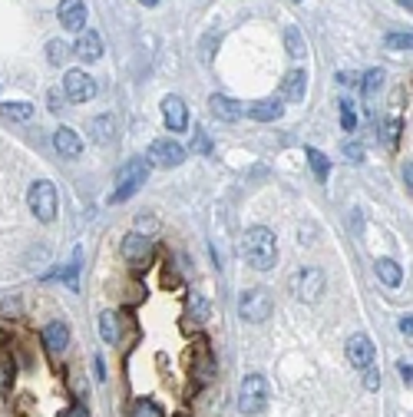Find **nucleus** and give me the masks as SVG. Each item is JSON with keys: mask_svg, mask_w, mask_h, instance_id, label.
I'll return each mask as SVG.
<instances>
[{"mask_svg": "<svg viewBox=\"0 0 413 417\" xmlns=\"http://www.w3.org/2000/svg\"><path fill=\"white\" fill-rule=\"evenodd\" d=\"M96 378H100V381H106V364H103V357H96Z\"/></svg>", "mask_w": 413, "mask_h": 417, "instance_id": "39", "label": "nucleus"}, {"mask_svg": "<svg viewBox=\"0 0 413 417\" xmlns=\"http://www.w3.org/2000/svg\"><path fill=\"white\" fill-rule=\"evenodd\" d=\"M295 3H301V0H295Z\"/></svg>", "mask_w": 413, "mask_h": 417, "instance_id": "43", "label": "nucleus"}, {"mask_svg": "<svg viewBox=\"0 0 413 417\" xmlns=\"http://www.w3.org/2000/svg\"><path fill=\"white\" fill-rule=\"evenodd\" d=\"M397 371H400V378H403V381H407V384H410V378H413V368H410V361H400V364H397Z\"/></svg>", "mask_w": 413, "mask_h": 417, "instance_id": "37", "label": "nucleus"}, {"mask_svg": "<svg viewBox=\"0 0 413 417\" xmlns=\"http://www.w3.org/2000/svg\"><path fill=\"white\" fill-rule=\"evenodd\" d=\"M44 344H46V351L59 355V351L70 344V328H66V321H50V325L44 328Z\"/></svg>", "mask_w": 413, "mask_h": 417, "instance_id": "18", "label": "nucleus"}, {"mask_svg": "<svg viewBox=\"0 0 413 417\" xmlns=\"http://www.w3.org/2000/svg\"><path fill=\"white\" fill-rule=\"evenodd\" d=\"M143 3H146V7H156V3H159V0H143Z\"/></svg>", "mask_w": 413, "mask_h": 417, "instance_id": "42", "label": "nucleus"}, {"mask_svg": "<svg viewBox=\"0 0 413 417\" xmlns=\"http://www.w3.org/2000/svg\"><path fill=\"white\" fill-rule=\"evenodd\" d=\"M149 166H163V169H176L185 163V149L178 146L176 139H156L149 146Z\"/></svg>", "mask_w": 413, "mask_h": 417, "instance_id": "8", "label": "nucleus"}, {"mask_svg": "<svg viewBox=\"0 0 413 417\" xmlns=\"http://www.w3.org/2000/svg\"><path fill=\"white\" fill-rule=\"evenodd\" d=\"M192 152H212V139L205 136V130H195V136H192Z\"/></svg>", "mask_w": 413, "mask_h": 417, "instance_id": "31", "label": "nucleus"}, {"mask_svg": "<svg viewBox=\"0 0 413 417\" xmlns=\"http://www.w3.org/2000/svg\"><path fill=\"white\" fill-rule=\"evenodd\" d=\"M208 109H212L221 123H238V119L245 116V103H238L232 96H221V93H215V96L208 100Z\"/></svg>", "mask_w": 413, "mask_h": 417, "instance_id": "12", "label": "nucleus"}, {"mask_svg": "<svg viewBox=\"0 0 413 417\" xmlns=\"http://www.w3.org/2000/svg\"><path fill=\"white\" fill-rule=\"evenodd\" d=\"M275 312V301L268 295L265 288H248L241 301H238V314H241V321H251V325H261L268 321Z\"/></svg>", "mask_w": 413, "mask_h": 417, "instance_id": "6", "label": "nucleus"}, {"mask_svg": "<svg viewBox=\"0 0 413 417\" xmlns=\"http://www.w3.org/2000/svg\"><path fill=\"white\" fill-rule=\"evenodd\" d=\"M70 53H73V46L63 44V40H50L46 44V57H50L53 66H63V60H70Z\"/></svg>", "mask_w": 413, "mask_h": 417, "instance_id": "25", "label": "nucleus"}, {"mask_svg": "<svg viewBox=\"0 0 413 417\" xmlns=\"http://www.w3.org/2000/svg\"><path fill=\"white\" fill-rule=\"evenodd\" d=\"M241 255L258 272L275 268V262H278V238H275V232L265 229V225H251L245 232V238H241Z\"/></svg>", "mask_w": 413, "mask_h": 417, "instance_id": "1", "label": "nucleus"}, {"mask_svg": "<svg viewBox=\"0 0 413 417\" xmlns=\"http://www.w3.org/2000/svg\"><path fill=\"white\" fill-rule=\"evenodd\" d=\"M347 361L354 368H367L370 361H374V341H370L367 335H354L347 341Z\"/></svg>", "mask_w": 413, "mask_h": 417, "instance_id": "15", "label": "nucleus"}, {"mask_svg": "<svg viewBox=\"0 0 413 417\" xmlns=\"http://www.w3.org/2000/svg\"><path fill=\"white\" fill-rule=\"evenodd\" d=\"M76 57L80 60H100L103 57V40H100V33L96 30H80V40H76Z\"/></svg>", "mask_w": 413, "mask_h": 417, "instance_id": "17", "label": "nucleus"}, {"mask_svg": "<svg viewBox=\"0 0 413 417\" xmlns=\"http://www.w3.org/2000/svg\"><path fill=\"white\" fill-rule=\"evenodd\" d=\"M245 113L251 119H258V123H275V119L284 116V106H281V100L268 96V100H255L251 106H245Z\"/></svg>", "mask_w": 413, "mask_h": 417, "instance_id": "14", "label": "nucleus"}, {"mask_svg": "<svg viewBox=\"0 0 413 417\" xmlns=\"http://www.w3.org/2000/svg\"><path fill=\"white\" fill-rule=\"evenodd\" d=\"M89 136H93V143H100V146L113 143V136H116V116H113V113H103V116L89 119Z\"/></svg>", "mask_w": 413, "mask_h": 417, "instance_id": "19", "label": "nucleus"}, {"mask_svg": "<svg viewBox=\"0 0 413 417\" xmlns=\"http://www.w3.org/2000/svg\"><path fill=\"white\" fill-rule=\"evenodd\" d=\"M291 295L297 298V301H308V305H314L318 298L324 295V272L321 268H297L295 275H291Z\"/></svg>", "mask_w": 413, "mask_h": 417, "instance_id": "4", "label": "nucleus"}, {"mask_svg": "<svg viewBox=\"0 0 413 417\" xmlns=\"http://www.w3.org/2000/svg\"><path fill=\"white\" fill-rule=\"evenodd\" d=\"M304 156H308L314 179H318V182H327V176H331V163H327L324 152H321V149H314V146H308V149H304Z\"/></svg>", "mask_w": 413, "mask_h": 417, "instance_id": "21", "label": "nucleus"}, {"mask_svg": "<svg viewBox=\"0 0 413 417\" xmlns=\"http://www.w3.org/2000/svg\"><path fill=\"white\" fill-rule=\"evenodd\" d=\"M146 179H149V163L146 159H129V163L116 172V189H113V195H109V202L116 206V202L133 199V195L143 189Z\"/></svg>", "mask_w": 413, "mask_h": 417, "instance_id": "2", "label": "nucleus"}, {"mask_svg": "<svg viewBox=\"0 0 413 417\" xmlns=\"http://www.w3.org/2000/svg\"><path fill=\"white\" fill-rule=\"evenodd\" d=\"M59 417H89V411L83 404H73V407H66V411H59Z\"/></svg>", "mask_w": 413, "mask_h": 417, "instance_id": "35", "label": "nucleus"}, {"mask_svg": "<svg viewBox=\"0 0 413 417\" xmlns=\"http://www.w3.org/2000/svg\"><path fill=\"white\" fill-rule=\"evenodd\" d=\"M374 272H377V278L384 285H390V288H397V285L403 282V272H400V265L394 258H377V262H374Z\"/></svg>", "mask_w": 413, "mask_h": 417, "instance_id": "20", "label": "nucleus"}, {"mask_svg": "<svg viewBox=\"0 0 413 417\" xmlns=\"http://www.w3.org/2000/svg\"><path fill=\"white\" fill-rule=\"evenodd\" d=\"M14 387V361L7 355H0V398H7Z\"/></svg>", "mask_w": 413, "mask_h": 417, "instance_id": "24", "label": "nucleus"}, {"mask_svg": "<svg viewBox=\"0 0 413 417\" xmlns=\"http://www.w3.org/2000/svg\"><path fill=\"white\" fill-rule=\"evenodd\" d=\"M27 206L40 222H53V219H57V208H59L57 186H53L50 179H37L27 193Z\"/></svg>", "mask_w": 413, "mask_h": 417, "instance_id": "3", "label": "nucleus"}, {"mask_svg": "<svg viewBox=\"0 0 413 417\" xmlns=\"http://www.w3.org/2000/svg\"><path fill=\"white\" fill-rule=\"evenodd\" d=\"M59 24L63 30H83L86 27V3L83 0H59Z\"/></svg>", "mask_w": 413, "mask_h": 417, "instance_id": "10", "label": "nucleus"}, {"mask_svg": "<svg viewBox=\"0 0 413 417\" xmlns=\"http://www.w3.org/2000/svg\"><path fill=\"white\" fill-rule=\"evenodd\" d=\"M100 335H103L106 344H116V338H119V314L116 312L100 314Z\"/></svg>", "mask_w": 413, "mask_h": 417, "instance_id": "23", "label": "nucleus"}, {"mask_svg": "<svg viewBox=\"0 0 413 417\" xmlns=\"http://www.w3.org/2000/svg\"><path fill=\"white\" fill-rule=\"evenodd\" d=\"M384 139H387V146L394 149L397 146V139H400V119H390L384 126Z\"/></svg>", "mask_w": 413, "mask_h": 417, "instance_id": "32", "label": "nucleus"}, {"mask_svg": "<svg viewBox=\"0 0 413 417\" xmlns=\"http://www.w3.org/2000/svg\"><path fill=\"white\" fill-rule=\"evenodd\" d=\"M149 255H152V238L149 236L129 232V236L122 238V258H126L136 272H143V265L149 262Z\"/></svg>", "mask_w": 413, "mask_h": 417, "instance_id": "9", "label": "nucleus"}, {"mask_svg": "<svg viewBox=\"0 0 413 417\" xmlns=\"http://www.w3.org/2000/svg\"><path fill=\"white\" fill-rule=\"evenodd\" d=\"M50 109H53V113H59V93H57V89L50 93Z\"/></svg>", "mask_w": 413, "mask_h": 417, "instance_id": "40", "label": "nucleus"}, {"mask_svg": "<svg viewBox=\"0 0 413 417\" xmlns=\"http://www.w3.org/2000/svg\"><path fill=\"white\" fill-rule=\"evenodd\" d=\"M238 407L241 414H261L268 407V381L265 374H248L238 387Z\"/></svg>", "mask_w": 413, "mask_h": 417, "instance_id": "5", "label": "nucleus"}, {"mask_svg": "<svg viewBox=\"0 0 413 417\" xmlns=\"http://www.w3.org/2000/svg\"><path fill=\"white\" fill-rule=\"evenodd\" d=\"M304 93H308V76H304V70L284 73V80H281V96H284L288 103H301Z\"/></svg>", "mask_w": 413, "mask_h": 417, "instance_id": "16", "label": "nucleus"}, {"mask_svg": "<svg viewBox=\"0 0 413 417\" xmlns=\"http://www.w3.org/2000/svg\"><path fill=\"white\" fill-rule=\"evenodd\" d=\"M284 46H288V57H295V60H304V57H308V44H304L301 30H295V27L284 30Z\"/></svg>", "mask_w": 413, "mask_h": 417, "instance_id": "22", "label": "nucleus"}, {"mask_svg": "<svg viewBox=\"0 0 413 417\" xmlns=\"http://www.w3.org/2000/svg\"><path fill=\"white\" fill-rule=\"evenodd\" d=\"M344 156H347V159H354V163H364V146L347 139V143H344Z\"/></svg>", "mask_w": 413, "mask_h": 417, "instance_id": "33", "label": "nucleus"}, {"mask_svg": "<svg viewBox=\"0 0 413 417\" xmlns=\"http://www.w3.org/2000/svg\"><path fill=\"white\" fill-rule=\"evenodd\" d=\"M129 417H163V407L152 401V398H139V401H133Z\"/></svg>", "mask_w": 413, "mask_h": 417, "instance_id": "26", "label": "nucleus"}, {"mask_svg": "<svg viewBox=\"0 0 413 417\" xmlns=\"http://www.w3.org/2000/svg\"><path fill=\"white\" fill-rule=\"evenodd\" d=\"M76 272H80V258H76L73 265L63 272V278H66V285H70V288H76Z\"/></svg>", "mask_w": 413, "mask_h": 417, "instance_id": "36", "label": "nucleus"}, {"mask_svg": "<svg viewBox=\"0 0 413 417\" xmlns=\"http://www.w3.org/2000/svg\"><path fill=\"white\" fill-rule=\"evenodd\" d=\"M400 331H403L407 338L413 335V318H410V314H403V318H400Z\"/></svg>", "mask_w": 413, "mask_h": 417, "instance_id": "38", "label": "nucleus"}, {"mask_svg": "<svg viewBox=\"0 0 413 417\" xmlns=\"http://www.w3.org/2000/svg\"><path fill=\"white\" fill-rule=\"evenodd\" d=\"M0 113L7 119H20V123H27L33 116V106L30 103H0Z\"/></svg>", "mask_w": 413, "mask_h": 417, "instance_id": "27", "label": "nucleus"}, {"mask_svg": "<svg viewBox=\"0 0 413 417\" xmlns=\"http://www.w3.org/2000/svg\"><path fill=\"white\" fill-rule=\"evenodd\" d=\"M397 3H400V7H407V10L413 7V0H397Z\"/></svg>", "mask_w": 413, "mask_h": 417, "instance_id": "41", "label": "nucleus"}, {"mask_svg": "<svg viewBox=\"0 0 413 417\" xmlns=\"http://www.w3.org/2000/svg\"><path fill=\"white\" fill-rule=\"evenodd\" d=\"M340 130H344V133H354L357 130V113H354V103H351V100H340Z\"/></svg>", "mask_w": 413, "mask_h": 417, "instance_id": "28", "label": "nucleus"}, {"mask_svg": "<svg viewBox=\"0 0 413 417\" xmlns=\"http://www.w3.org/2000/svg\"><path fill=\"white\" fill-rule=\"evenodd\" d=\"M364 387H367V391H377V387H380V371H377V368H364Z\"/></svg>", "mask_w": 413, "mask_h": 417, "instance_id": "34", "label": "nucleus"}, {"mask_svg": "<svg viewBox=\"0 0 413 417\" xmlns=\"http://www.w3.org/2000/svg\"><path fill=\"white\" fill-rule=\"evenodd\" d=\"M63 93H66L70 103H89L96 96V80L83 70H70L63 76Z\"/></svg>", "mask_w": 413, "mask_h": 417, "instance_id": "7", "label": "nucleus"}, {"mask_svg": "<svg viewBox=\"0 0 413 417\" xmlns=\"http://www.w3.org/2000/svg\"><path fill=\"white\" fill-rule=\"evenodd\" d=\"M380 87H384V73H380V70H370V73L364 76V93H367V96H374Z\"/></svg>", "mask_w": 413, "mask_h": 417, "instance_id": "30", "label": "nucleus"}, {"mask_svg": "<svg viewBox=\"0 0 413 417\" xmlns=\"http://www.w3.org/2000/svg\"><path fill=\"white\" fill-rule=\"evenodd\" d=\"M384 44L390 46V50H410L413 37H410V33H387V37H384Z\"/></svg>", "mask_w": 413, "mask_h": 417, "instance_id": "29", "label": "nucleus"}, {"mask_svg": "<svg viewBox=\"0 0 413 417\" xmlns=\"http://www.w3.org/2000/svg\"><path fill=\"white\" fill-rule=\"evenodd\" d=\"M163 119H165V126H169L172 133H182V130L189 126V109H185V103H182L178 96H165L163 100Z\"/></svg>", "mask_w": 413, "mask_h": 417, "instance_id": "11", "label": "nucleus"}, {"mask_svg": "<svg viewBox=\"0 0 413 417\" xmlns=\"http://www.w3.org/2000/svg\"><path fill=\"white\" fill-rule=\"evenodd\" d=\"M53 146L63 159H76V156H83V139L70 130V126H59L57 133H53Z\"/></svg>", "mask_w": 413, "mask_h": 417, "instance_id": "13", "label": "nucleus"}]
</instances>
